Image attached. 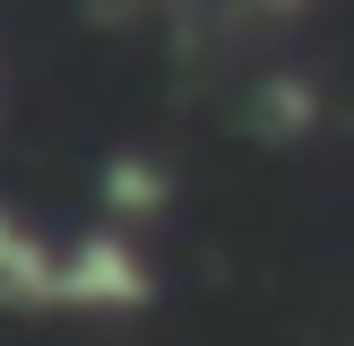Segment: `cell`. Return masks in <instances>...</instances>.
Here are the masks:
<instances>
[{"label": "cell", "instance_id": "obj_1", "mask_svg": "<svg viewBox=\"0 0 354 346\" xmlns=\"http://www.w3.org/2000/svg\"><path fill=\"white\" fill-rule=\"evenodd\" d=\"M165 268L156 242L121 217L86 225H44L35 208L0 199V311L17 320H138L156 303Z\"/></svg>", "mask_w": 354, "mask_h": 346}, {"label": "cell", "instance_id": "obj_2", "mask_svg": "<svg viewBox=\"0 0 354 346\" xmlns=\"http://www.w3.org/2000/svg\"><path fill=\"white\" fill-rule=\"evenodd\" d=\"M147 9H156V17H173V26L216 35V44H259V35L303 26L320 0H147Z\"/></svg>", "mask_w": 354, "mask_h": 346}, {"label": "cell", "instance_id": "obj_3", "mask_svg": "<svg viewBox=\"0 0 354 346\" xmlns=\"http://www.w3.org/2000/svg\"><path fill=\"white\" fill-rule=\"evenodd\" d=\"M0 121H9V78H0Z\"/></svg>", "mask_w": 354, "mask_h": 346}]
</instances>
